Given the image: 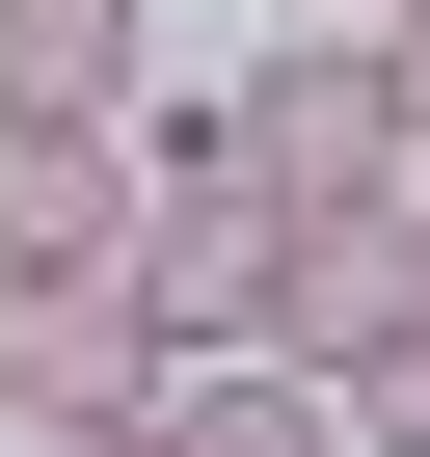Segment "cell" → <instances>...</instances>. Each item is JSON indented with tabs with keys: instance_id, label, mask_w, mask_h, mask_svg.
Returning a JSON list of instances; mask_svg holds the SVG:
<instances>
[{
	"instance_id": "cell-1",
	"label": "cell",
	"mask_w": 430,
	"mask_h": 457,
	"mask_svg": "<svg viewBox=\"0 0 430 457\" xmlns=\"http://www.w3.org/2000/svg\"><path fill=\"white\" fill-rule=\"evenodd\" d=\"M296 243L323 215L215 135V108H135V296L188 323V350H269V296H296Z\"/></svg>"
},
{
	"instance_id": "cell-2",
	"label": "cell",
	"mask_w": 430,
	"mask_h": 457,
	"mask_svg": "<svg viewBox=\"0 0 430 457\" xmlns=\"http://www.w3.org/2000/svg\"><path fill=\"white\" fill-rule=\"evenodd\" d=\"M215 135H243L296 215H403L430 162H403V108H376V28H269L243 81H215Z\"/></svg>"
},
{
	"instance_id": "cell-3",
	"label": "cell",
	"mask_w": 430,
	"mask_h": 457,
	"mask_svg": "<svg viewBox=\"0 0 430 457\" xmlns=\"http://www.w3.org/2000/svg\"><path fill=\"white\" fill-rule=\"evenodd\" d=\"M161 377H188V323L135 270H0V430H161Z\"/></svg>"
},
{
	"instance_id": "cell-4",
	"label": "cell",
	"mask_w": 430,
	"mask_h": 457,
	"mask_svg": "<svg viewBox=\"0 0 430 457\" xmlns=\"http://www.w3.org/2000/svg\"><path fill=\"white\" fill-rule=\"evenodd\" d=\"M403 323H430V243H403V215H323V243H296V296H269V350H296L323 403H350Z\"/></svg>"
},
{
	"instance_id": "cell-5",
	"label": "cell",
	"mask_w": 430,
	"mask_h": 457,
	"mask_svg": "<svg viewBox=\"0 0 430 457\" xmlns=\"http://www.w3.org/2000/svg\"><path fill=\"white\" fill-rule=\"evenodd\" d=\"M0 270H135V135H0Z\"/></svg>"
},
{
	"instance_id": "cell-6",
	"label": "cell",
	"mask_w": 430,
	"mask_h": 457,
	"mask_svg": "<svg viewBox=\"0 0 430 457\" xmlns=\"http://www.w3.org/2000/svg\"><path fill=\"white\" fill-rule=\"evenodd\" d=\"M0 135H135V0H0Z\"/></svg>"
},
{
	"instance_id": "cell-7",
	"label": "cell",
	"mask_w": 430,
	"mask_h": 457,
	"mask_svg": "<svg viewBox=\"0 0 430 457\" xmlns=\"http://www.w3.org/2000/svg\"><path fill=\"white\" fill-rule=\"evenodd\" d=\"M161 457H350V403H323L296 350H188V377H161Z\"/></svg>"
},
{
	"instance_id": "cell-8",
	"label": "cell",
	"mask_w": 430,
	"mask_h": 457,
	"mask_svg": "<svg viewBox=\"0 0 430 457\" xmlns=\"http://www.w3.org/2000/svg\"><path fill=\"white\" fill-rule=\"evenodd\" d=\"M350 457H430V323H403V350L350 377Z\"/></svg>"
},
{
	"instance_id": "cell-9",
	"label": "cell",
	"mask_w": 430,
	"mask_h": 457,
	"mask_svg": "<svg viewBox=\"0 0 430 457\" xmlns=\"http://www.w3.org/2000/svg\"><path fill=\"white\" fill-rule=\"evenodd\" d=\"M376 108H403V162H430V0H403V28H376Z\"/></svg>"
},
{
	"instance_id": "cell-10",
	"label": "cell",
	"mask_w": 430,
	"mask_h": 457,
	"mask_svg": "<svg viewBox=\"0 0 430 457\" xmlns=\"http://www.w3.org/2000/svg\"><path fill=\"white\" fill-rule=\"evenodd\" d=\"M28 457H161V430H28Z\"/></svg>"
},
{
	"instance_id": "cell-11",
	"label": "cell",
	"mask_w": 430,
	"mask_h": 457,
	"mask_svg": "<svg viewBox=\"0 0 430 457\" xmlns=\"http://www.w3.org/2000/svg\"><path fill=\"white\" fill-rule=\"evenodd\" d=\"M323 28H403V0H323Z\"/></svg>"
},
{
	"instance_id": "cell-12",
	"label": "cell",
	"mask_w": 430,
	"mask_h": 457,
	"mask_svg": "<svg viewBox=\"0 0 430 457\" xmlns=\"http://www.w3.org/2000/svg\"><path fill=\"white\" fill-rule=\"evenodd\" d=\"M403 243H430V188H403Z\"/></svg>"
}]
</instances>
